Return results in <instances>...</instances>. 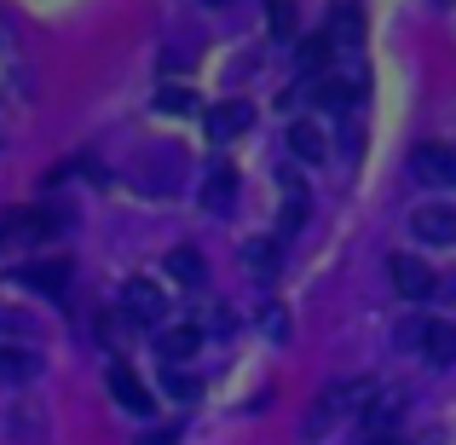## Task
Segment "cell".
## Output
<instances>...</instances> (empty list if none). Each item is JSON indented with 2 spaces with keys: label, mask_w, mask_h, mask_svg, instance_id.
<instances>
[{
  "label": "cell",
  "mask_w": 456,
  "mask_h": 445,
  "mask_svg": "<svg viewBox=\"0 0 456 445\" xmlns=\"http://www.w3.org/2000/svg\"><path fill=\"white\" fill-rule=\"evenodd\" d=\"M370 400H376V382H370V376H346V382H335V388L323 393L318 405H312V416H306V434H323L330 423H341V416L364 411Z\"/></svg>",
  "instance_id": "cell-1"
},
{
  "label": "cell",
  "mask_w": 456,
  "mask_h": 445,
  "mask_svg": "<svg viewBox=\"0 0 456 445\" xmlns=\"http://www.w3.org/2000/svg\"><path fill=\"white\" fill-rule=\"evenodd\" d=\"M399 347L434 358V365H456V324H445V318H411V324H399Z\"/></svg>",
  "instance_id": "cell-2"
},
{
  "label": "cell",
  "mask_w": 456,
  "mask_h": 445,
  "mask_svg": "<svg viewBox=\"0 0 456 445\" xmlns=\"http://www.w3.org/2000/svg\"><path fill=\"white\" fill-rule=\"evenodd\" d=\"M411 174L428 179V185H456V145L451 139H428V145L411 151Z\"/></svg>",
  "instance_id": "cell-3"
},
{
  "label": "cell",
  "mask_w": 456,
  "mask_h": 445,
  "mask_svg": "<svg viewBox=\"0 0 456 445\" xmlns=\"http://www.w3.org/2000/svg\"><path fill=\"white\" fill-rule=\"evenodd\" d=\"M387 272H393V290H399L404 301H428V295L439 290V284H434V267H422L416 255H393Z\"/></svg>",
  "instance_id": "cell-4"
},
{
  "label": "cell",
  "mask_w": 456,
  "mask_h": 445,
  "mask_svg": "<svg viewBox=\"0 0 456 445\" xmlns=\"http://www.w3.org/2000/svg\"><path fill=\"white\" fill-rule=\"evenodd\" d=\"M237 191H243L237 168L232 162H214L208 179H202V209H208V214H232L237 209Z\"/></svg>",
  "instance_id": "cell-5"
},
{
  "label": "cell",
  "mask_w": 456,
  "mask_h": 445,
  "mask_svg": "<svg viewBox=\"0 0 456 445\" xmlns=\"http://www.w3.org/2000/svg\"><path fill=\"white\" fill-rule=\"evenodd\" d=\"M122 312H127L134 324H156V318L167 312V295L156 290V284H145V278H127V284H122Z\"/></svg>",
  "instance_id": "cell-6"
},
{
  "label": "cell",
  "mask_w": 456,
  "mask_h": 445,
  "mask_svg": "<svg viewBox=\"0 0 456 445\" xmlns=\"http://www.w3.org/2000/svg\"><path fill=\"white\" fill-rule=\"evenodd\" d=\"M411 232L422 237V243H456V209H439V202H422V209L411 214Z\"/></svg>",
  "instance_id": "cell-7"
},
{
  "label": "cell",
  "mask_w": 456,
  "mask_h": 445,
  "mask_svg": "<svg viewBox=\"0 0 456 445\" xmlns=\"http://www.w3.org/2000/svg\"><path fill=\"white\" fill-rule=\"evenodd\" d=\"M110 393H116V400H122L134 416H151V405H156V400H151V388L139 382V370H134V365H122V358L110 365Z\"/></svg>",
  "instance_id": "cell-8"
},
{
  "label": "cell",
  "mask_w": 456,
  "mask_h": 445,
  "mask_svg": "<svg viewBox=\"0 0 456 445\" xmlns=\"http://www.w3.org/2000/svg\"><path fill=\"white\" fill-rule=\"evenodd\" d=\"M12 278L41 290V295H64L69 290V260H29V267H18Z\"/></svg>",
  "instance_id": "cell-9"
},
{
  "label": "cell",
  "mask_w": 456,
  "mask_h": 445,
  "mask_svg": "<svg viewBox=\"0 0 456 445\" xmlns=\"http://www.w3.org/2000/svg\"><path fill=\"white\" fill-rule=\"evenodd\" d=\"M35 376H41V358L18 342H0V382H6V388H23V382H35Z\"/></svg>",
  "instance_id": "cell-10"
},
{
  "label": "cell",
  "mask_w": 456,
  "mask_h": 445,
  "mask_svg": "<svg viewBox=\"0 0 456 445\" xmlns=\"http://www.w3.org/2000/svg\"><path fill=\"white\" fill-rule=\"evenodd\" d=\"M197 347H202V330H197V324H174V330L156 335V353H162L167 365H185V358H197Z\"/></svg>",
  "instance_id": "cell-11"
},
{
  "label": "cell",
  "mask_w": 456,
  "mask_h": 445,
  "mask_svg": "<svg viewBox=\"0 0 456 445\" xmlns=\"http://www.w3.org/2000/svg\"><path fill=\"white\" fill-rule=\"evenodd\" d=\"M289 156H295V162H323V156H330L323 128H318V122H295V128H289Z\"/></svg>",
  "instance_id": "cell-12"
},
{
  "label": "cell",
  "mask_w": 456,
  "mask_h": 445,
  "mask_svg": "<svg viewBox=\"0 0 456 445\" xmlns=\"http://www.w3.org/2000/svg\"><path fill=\"white\" fill-rule=\"evenodd\" d=\"M248 122H255V111H248V104H220V111H208V134L214 139H220V145H225V139H237V134H248Z\"/></svg>",
  "instance_id": "cell-13"
},
{
  "label": "cell",
  "mask_w": 456,
  "mask_h": 445,
  "mask_svg": "<svg viewBox=\"0 0 456 445\" xmlns=\"http://www.w3.org/2000/svg\"><path fill=\"white\" fill-rule=\"evenodd\" d=\"M243 260L260 272V278H272V272L283 267V232L278 237H248V243H243Z\"/></svg>",
  "instance_id": "cell-14"
},
{
  "label": "cell",
  "mask_w": 456,
  "mask_h": 445,
  "mask_svg": "<svg viewBox=\"0 0 456 445\" xmlns=\"http://www.w3.org/2000/svg\"><path fill=\"white\" fill-rule=\"evenodd\" d=\"M278 179H283V237H295V232H301V220H306V209H312V202H306V185H301L295 174H278Z\"/></svg>",
  "instance_id": "cell-15"
},
{
  "label": "cell",
  "mask_w": 456,
  "mask_h": 445,
  "mask_svg": "<svg viewBox=\"0 0 456 445\" xmlns=\"http://www.w3.org/2000/svg\"><path fill=\"white\" fill-rule=\"evenodd\" d=\"M167 272H174L179 284H191V290L208 284V260H202L197 249H167Z\"/></svg>",
  "instance_id": "cell-16"
},
{
  "label": "cell",
  "mask_w": 456,
  "mask_h": 445,
  "mask_svg": "<svg viewBox=\"0 0 456 445\" xmlns=\"http://www.w3.org/2000/svg\"><path fill=\"white\" fill-rule=\"evenodd\" d=\"M312 93H318V104H323V111H353V99H358V81H335V76H323Z\"/></svg>",
  "instance_id": "cell-17"
},
{
  "label": "cell",
  "mask_w": 456,
  "mask_h": 445,
  "mask_svg": "<svg viewBox=\"0 0 456 445\" xmlns=\"http://www.w3.org/2000/svg\"><path fill=\"white\" fill-rule=\"evenodd\" d=\"M156 111H167V116H197L202 111V99L191 87H174V81H167L162 93H156Z\"/></svg>",
  "instance_id": "cell-18"
},
{
  "label": "cell",
  "mask_w": 456,
  "mask_h": 445,
  "mask_svg": "<svg viewBox=\"0 0 456 445\" xmlns=\"http://www.w3.org/2000/svg\"><path fill=\"white\" fill-rule=\"evenodd\" d=\"M399 411H404V393H376V400L364 405V423H370V428H387Z\"/></svg>",
  "instance_id": "cell-19"
},
{
  "label": "cell",
  "mask_w": 456,
  "mask_h": 445,
  "mask_svg": "<svg viewBox=\"0 0 456 445\" xmlns=\"http://www.w3.org/2000/svg\"><path fill=\"white\" fill-rule=\"evenodd\" d=\"M330 58H335V35H312V41L301 46V70H306V76H318Z\"/></svg>",
  "instance_id": "cell-20"
},
{
  "label": "cell",
  "mask_w": 456,
  "mask_h": 445,
  "mask_svg": "<svg viewBox=\"0 0 456 445\" xmlns=\"http://www.w3.org/2000/svg\"><path fill=\"white\" fill-rule=\"evenodd\" d=\"M330 35H335V41H346V46L358 41V6H353V0H346V6L335 12V29H330Z\"/></svg>",
  "instance_id": "cell-21"
},
{
  "label": "cell",
  "mask_w": 456,
  "mask_h": 445,
  "mask_svg": "<svg viewBox=\"0 0 456 445\" xmlns=\"http://www.w3.org/2000/svg\"><path fill=\"white\" fill-rule=\"evenodd\" d=\"M260 324H266L272 342H289V312L283 307H260Z\"/></svg>",
  "instance_id": "cell-22"
},
{
  "label": "cell",
  "mask_w": 456,
  "mask_h": 445,
  "mask_svg": "<svg viewBox=\"0 0 456 445\" xmlns=\"http://www.w3.org/2000/svg\"><path fill=\"white\" fill-rule=\"evenodd\" d=\"M162 388L174 393V400H197V376H185V370H167V376H162Z\"/></svg>",
  "instance_id": "cell-23"
},
{
  "label": "cell",
  "mask_w": 456,
  "mask_h": 445,
  "mask_svg": "<svg viewBox=\"0 0 456 445\" xmlns=\"http://www.w3.org/2000/svg\"><path fill=\"white\" fill-rule=\"evenodd\" d=\"M272 35H295V6L289 0H272Z\"/></svg>",
  "instance_id": "cell-24"
},
{
  "label": "cell",
  "mask_w": 456,
  "mask_h": 445,
  "mask_svg": "<svg viewBox=\"0 0 456 445\" xmlns=\"http://www.w3.org/2000/svg\"><path fill=\"white\" fill-rule=\"evenodd\" d=\"M179 428H151V434H139V445H174Z\"/></svg>",
  "instance_id": "cell-25"
},
{
  "label": "cell",
  "mask_w": 456,
  "mask_h": 445,
  "mask_svg": "<svg viewBox=\"0 0 456 445\" xmlns=\"http://www.w3.org/2000/svg\"><path fill=\"white\" fill-rule=\"evenodd\" d=\"M370 445H411V440H399L393 428H376V434H370Z\"/></svg>",
  "instance_id": "cell-26"
},
{
  "label": "cell",
  "mask_w": 456,
  "mask_h": 445,
  "mask_svg": "<svg viewBox=\"0 0 456 445\" xmlns=\"http://www.w3.org/2000/svg\"><path fill=\"white\" fill-rule=\"evenodd\" d=\"M208 6H237V0H208Z\"/></svg>",
  "instance_id": "cell-27"
}]
</instances>
